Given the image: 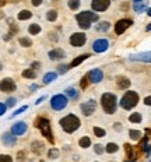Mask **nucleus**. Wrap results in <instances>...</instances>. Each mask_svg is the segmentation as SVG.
Here are the masks:
<instances>
[{"label":"nucleus","instance_id":"f257e3e1","mask_svg":"<svg viewBox=\"0 0 151 162\" xmlns=\"http://www.w3.org/2000/svg\"><path fill=\"white\" fill-rule=\"evenodd\" d=\"M59 124H60L62 130H63L64 133L73 134V133H76L80 129V126H81V120H80V117L77 116V115L69 113L59 120Z\"/></svg>","mask_w":151,"mask_h":162},{"label":"nucleus","instance_id":"f03ea898","mask_svg":"<svg viewBox=\"0 0 151 162\" xmlns=\"http://www.w3.org/2000/svg\"><path fill=\"white\" fill-rule=\"evenodd\" d=\"M76 21L81 30H90L92 22H98L100 21V15L95 11H90V10H85V11H80L76 14Z\"/></svg>","mask_w":151,"mask_h":162},{"label":"nucleus","instance_id":"7ed1b4c3","mask_svg":"<svg viewBox=\"0 0 151 162\" xmlns=\"http://www.w3.org/2000/svg\"><path fill=\"white\" fill-rule=\"evenodd\" d=\"M100 103H101L102 111L105 112L106 115H113V113H116L119 101H118V96L113 92H104L102 95H101Z\"/></svg>","mask_w":151,"mask_h":162},{"label":"nucleus","instance_id":"20e7f679","mask_svg":"<svg viewBox=\"0 0 151 162\" xmlns=\"http://www.w3.org/2000/svg\"><path fill=\"white\" fill-rule=\"evenodd\" d=\"M139 101H140V96L136 91H126L123 94V96L120 98V101H119V105L124 111H132L133 108L137 106Z\"/></svg>","mask_w":151,"mask_h":162},{"label":"nucleus","instance_id":"39448f33","mask_svg":"<svg viewBox=\"0 0 151 162\" xmlns=\"http://www.w3.org/2000/svg\"><path fill=\"white\" fill-rule=\"evenodd\" d=\"M35 124H36V127L39 129L41 134H42L43 137L49 141V143H52V144H53L55 138H53V134H52V126H51V122H49V119H46V117H39V119H36V123Z\"/></svg>","mask_w":151,"mask_h":162},{"label":"nucleus","instance_id":"423d86ee","mask_svg":"<svg viewBox=\"0 0 151 162\" xmlns=\"http://www.w3.org/2000/svg\"><path fill=\"white\" fill-rule=\"evenodd\" d=\"M69 105V96L66 94H56L51 98V108L55 112H60Z\"/></svg>","mask_w":151,"mask_h":162},{"label":"nucleus","instance_id":"0eeeda50","mask_svg":"<svg viewBox=\"0 0 151 162\" xmlns=\"http://www.w3.org/2000/svg\"><path fill=\"white\" fill-rule=\"evenodd\" d=\"M69 42L73 48H83L87 42V35L84 32H73L69 38Z\"/></svg>","mask_w":151,"mask_h":162},{"label":"nucleus","instance_id":"6e6552de","mask_svg":"<svg viewBox=\"0 0 151 162\" xmlns=\"http://www.w3.org/2000/svg\"><path fill=\"white\" fill-rule=\"evenodd\" d=\"M97 106H98L97 101L91 98L80 105V111H81V113L84 115V116L88 117V116H91V115H94V112L97 111Z\"/></svg>","mask_w":151,"mask_h":162},{"label":"nucleus","instance_id":"1a4fd4ad","mask_svg":"<svg viewBox=\"0 0 151 162\" xmlns=\"http://www.w3.org/2000/svg\"><path fill=\"white\" fill-rule=\"evenodd\" d=\"M91 48H92V51L95 52V53H104V52H106L109 48V41L106 38H98L92 42Z\"/></svg>","mask_w":151,"mask_h":162},{"label":"nucleus","instance_id":"9d476101","mask_svg":"<svg viewBox=\"0 0 151 162\" xmlns=\"http://www.w3.org/2000/svg\"><path fill=\"white\" fill-rule=\"evenodd\" d=\"M85 77H87L90 84H98L104 80V71L101 69H92L85 74Z\"/></svg>","mask_w":151,"mask_h":162},{"label":"nucleus","instance_id":"9b49d317","mask_svg":"<svg viewBox=\"0 0 151 162\" xmlns=\"http://www.w3.org/2000/svg\"><path fill=\"white\" fill-rule=\"evenodd\" d=\"M15 90H17V84H15V81L13 78L6 77L0 81V91L2 92L10 94V92H14Z\"/></svg>","mask_w":151,"mask_h":162},{"label":"nucleus","instance_id":"f8f14e48","mask_svg":"<svg viewBox=\"0 0 151 162\" xmlns=\"http://www.w3.org/2000/svg\"><path fill=\"white\" fill-rule=\"evenodd\" d=\"M111 0H91V9L95 13H104L109 9Z\"/></svg>","mask_w":151,"mask_h":162},{"label":"nucleus","instance_id":"ddd939ff","mask_svg":"<svg viewBox=\"0 0 151 162\" xmlns=\"http://www.w3.org/2000/svg\"><path fill=\"white\" fill-rule=\"evenodd\" d=\"M27 129H28L27 123L21 120V122H15V123L13 124L11 129H10V133L14 134L15 137H18V136H24L25 132H27Z\"/></svg>","mask_w":151,"mask_h":162},{"label":"nucleus","instance_id":"4468645a","mask_svg":"<svg viewBox=\"0 0 151 162\" xmlns=\"http://www.w3.org/2000/svg\"><path fill=\"white\" fill-rule=\"evenodd\" d=\"M132 24H133V21H132L130 18H122V20H119V21L115 24V32H116V35H122V34H123Z\"/></svg>","mask_w":151,"mask_h":162},{"label":"nucleus","instance_id":"2eb2a0df","mask_svg":"<svg viewBox=\"0 0 151 162\" xmlns=\"http://www.w3.org/2000/svg\"><path fill=\"white\" fill-rule=\"evenodd\" d=\"M48 57L52 62H60V60H63L66 57V52L60 48H55L48 52Z\"/></svg>","mask_w":151,"mask_h":162},{"label":"nucleus","instance_id":"dca6fc26","mask_svg":"<svg viewBox=\"0 0 151 162\" xmlns=\"http://www.w3.org/2000/svg\"><path fill=\"white\" fill-rule=\"evenodd\" d=\"M133 62H144V63H151V52H141V53L130 55L129 57Z\"/></svg>","mask_w":151,"mask_h":162},{"label":"nucleus","instance_id":"f3484780","mask_svg":"<svg viewBox=\"0 0 151 162\" xmlns=\"http://www.w3.org/2000/svg\"><path fill=\"white\" fill-rule=\"evenodd\" d=\"M2 141H3V144L6 145V147H13V145H15V143H17V137H15L14 134H11V133H6V134H3V137H2Z\"/></svg>","mask_w":151,"mask_h":162},{"label":"nucleus","instance_id":"a211bd4d","mask_svg":"<svg viewBox=\"0 0 151 162\" xmlns=\"http://www.w3.org/2000/svg\"><path fill=\"white\" fill-rule=\"evenodd\" d=\"M58 71H48L45 75L42 77V84H51V83H53V81L58 80Z\"/></svg>","mask_w":151,"mask_h":162},{"label":"nucleus","instance_id":"6ab92c4d","mask_svg":"<svg viewBox=\"0 0 151 162\" xmlns=\"http://www.w3.org/2000/svg\"><path fill=\"white\" fill-rule=\"evenodd\" d=\"M116 84H118V87H119V90H129V87H130V80L127 77H123V75H120V77H118L116 78Z\"/></svg>","mask_w":151,"mask_h":162},{"label":"nucleus","instance_id":"aec40b11","mask_svg":"<svg viewBox=\"0 0 151 162\" xmlns=\"http://www.w3.org/2000/svg\"><path fill=\"white\" fill-rule=\"evenodd\" d=\"M43 150H45V145L41 143V141H32L31 143V151H32L34 154H36V155H41V154L43 152Z\"/></svg>","mask_w":151,"mask_h":162},{"label":"nucleus","instance_id":"412c9836","mask_svg":"<svg viewBox=\"0 0 151 162\" xmlns=\"http://www.w3.org/2000/svg\"><path fill=\"white\" fill-rule=\"evenodd\" d=\"M90 56H91L90 53H83V55H80V56H77V57H76V59L71 62V63L69 64V66H70V69H73V67H77V66H80V64H81L83 62H84V60H87Z\"/></svg>","mask_w":151,"mask_h":162},{"label":"nucleus","instance_id":"4be33fe9","mask_svg":"<svg viewBox=\"0 0 151 162\" xmlns=\"http://www.w3.org/2000/svg\"><path fill=\"white\" fill-rule=\"evenodd\" d=\"M95 30L97 32H108L111 30V22L109 21H98L95 25Z\"/></svg>","mask_w":151,"mask_h":162},{"label":"nucleus","instance_id":"5701e85b","mask_svg":"<svg viewBox=\"0 0 151 162\" xmlns=\"http://www.w3.org/2000/svg\"><path fill=\"white\" fill-rule=\"evenodd\" d=\"M64 94H66L67 96H69V99H73V101H76V99H79V90L74 87H69L64 90Z\"/></svg>","mask_w":151,"mask_h":162},{"label":"nucleus","instance_id":"b1692460","mask_svg":"<svg viewBox=\"0 0 151 162\" xmlns=\"http://www.w3.org/2000/svg\"><path fill=\"white\" fill-rule=\"evenodd\" d=\"M41 31H42V27H41L38 22H31V24L28 25V32H30L31 35H38V34H41Z\"/></svg>","mask_w":151,"mask_h":162},{"label":"nucleus","instance_id":"393cba45","mask_svg":"<svg viewBox=\"0 0 151 162\" xmlns=\"http://www.w3.org/2000/svg\"><path fill=\"white\" fill-rule=\"evenodd\" d=\"M143 120V116L140 112H133V113L129 116V122L130 123H134V124H140Z\"/></svg>","mask_w":151,"mask_h":162},{"label":"nucleus","instance_id":"a878e982","mask_svg":"<svg viewBox=\"0 0 151 162\" xmlns=\"http://www.w3.org/2000/svg\"><path fill=\"white\" fill-rule=\"evenodd\" d=\"M31 17H32V13H31L30 10H21V11L17 14L18 21H27V20H30Z\"/></svg>","mask_w":151,"mask_h":162},{"label":"nucleus","instance_id":"bb28decb","mask_svg":"<svg viewBox=\"0 0 151 162\" xmlns=\"http://www.w3.org/2000/svg\"><path fill=\"white\" fill-rule=\"evenodd\" d=\"M81 6V0H67V7L71 11H77Z\"/></svg>","mask_w":151,"mask_h":162},{"label":"nucleus","instance_id":"cd10ccee","mask_svg":"<svg viewBox=\"0 0 151 162\" xmlns=\"http://www.w3.org/2000/svg\"><path fill=\"white\" fill-rule=\"evenodd\" d=\"M46 20H48L49 22H55L56 20H58V11L56 10H53V9H51V10H48L46 11Z\"/></svg>","mask_w":151,"mask_h":162},{"label":"nucleus","instance_id":"c85d7f7f","mask_svg":"<svg viewBox=\"0 0 151 162\" xmlns=\"http://www.w3.org/2000/svg\"><path fill=\"white\" fill-rule=\"evenodd\" d=\"M148 7H147V3H144V2H139V3H134L133 4V10L136 13H143V11H145Z\"/></svg>","mask_w":151,"mask_h":162},{"label":"nucleus","instance_id":"c756f323","mask_svg":"<svg viewBox=\"0 0 151 162\" xmlns=\"http://www.w3.org/2000/svg\"><path fill=\"white\" fill-rule=\"evenodd\" d=\"M105 151L108 154H115L119 151V145L116 144V143H108V144L105 145Z\"/></svg>","mask_w":151,"mask_h":162},{"label":"nucleus","instance_id":"7c9ffc66","mask_svg":"<svg viewBox=\"0 0 151 162\" xmlns=\"http://www.w3.org/2000/svg\"><path fill=\"white\" fill-rule=\"evenodd\" d=\"M18 43L22 46V48H30L32 45V41H31L30 36H21V38H18Z\"/></svg>","mask_w":151,"mask_h":162},{"label":"nucleus","instance_id":"2f4dec72","mask_svg":"<svg viewBox=\"0 0 151 162\" xmlns=\"http://www.w3.org/2000/svg\"><path fill=\"white\" fill-rule=\"evenodd\" d=\"M22 77L24 78H28V80H34V78H36V71L34 69H27L22 71Z\"/></svg>","mask_w":151,"mask_h":162},{"label":"nucleus","instance_id":"473e14b6","mask_svg":"<svg viewBox=\"0 0 151 162\" xmlns=\"http://www.w3.org/2000/svg\"><path fill=\"white\" fill-rule=\"evenodd\" d=\"M79 145H80L81 148H88V147H91V138L87 137V136H83V137L79 140Z\"/></svg>","mask_w":151,"mask_h":162},{"label":"nucleus","instance_id":"72a5a7b5","mask_svg":"<svg viewBox=\"0 0 151 162\" xmlns=\"http://www.w3.org/2000/svg\"><path fill=\"white\" fill-rule=\"evenodd\" d=\"M129 136H130V140H133V141H139L140 138H141V132L140 130H130L129 132Z\"/></svg>","mask_w":151,"mask_h":162},{"label":"nucleus","instance_id":"f704fd0d","mask_svg":"<svg viewBox=\"0 0 151 162\" xmlns=\"http://www.w3.org/2000/svg\"><path fill=\"white\" fill-rule=\"evenodd\" d=\"M59 155H60V151L58 150V148H51V150L48 151V156L49 159H58Z\"/></svg>","mask_w":151,"mask_h":162},{"label":"nucleus","instance_id":"c9c22d12","mask_svg":"<svg viewBox=\"0 0 151 162\" xmlns=\"http://www.w3.org/2000/svg\"><path fill=\"white\" fill-rule=\"evenodd\" d=\"M92 130H94V134L97 136V137H100V138H102V137H105V136H106V130L102 129V127L95 126Z\"/></svg>","mask_w":151,"mask_h":162},{"label":"nucleus","instance_id":"e433bc0d","mask_svg":"<svg viewBox=\"0 0 151 162\" xmlns=\"http://www.w3.org/2000/svg\"><path fill=\"white\" fill-rule=\"evenodd\" d=\"M70 70V66L69 64H59L58 69H56V71H58V74H64V73H67Z\"/></svg>","mask_w":151,"mask_h":162},{"label":"nucleus","instance_id":"4c0bfd02","mask_svg":"<svg viewBox=\"0 0 151 162\" xmlns=\"http://www.w3.org/2000/svg\"><path fill=\"white\" fill-rule=\"evenodd\" d=\"M94 152L98 154V155H102V154L105 152V147H104L102 144H95L94 145Z\"/></svg>","mask_w":151,"mask_h":162},{"label":"nucleus","instance_id":"58836bf2","mask_svg":"<svg viewBox=\"0 0 151 162\" xmlns=\"http://www.w3.org/2000/svg\"><path fill=\"white\" fill-rule=\"evenodd\" d=\"M17 103V99L15 98H13V96H10V98H7V101H6V105H7V108H13V106Z\"/></svg>","mask_w":151,"mask_h":162},{"label":"nucleus","instance_id":"ea45409f","mask_svg":"<svg viewBox=\"0 0 151 162\" xmlns=\"http://www.w3.org/2000/svg\"><path fill=\"white\" fill-rule=\"evenodd\" d=\"M0 162H13V158L7 154H0Z\"/></svg>","mask_w":151,"mask_h":162},{"label":"nucleus","instance_id":"a19ab883","mask_svg":"<svg viewBox=\"0 0 151 162\" xmlns=\"http://www.w3.org/2000/svg\"><path fill=\"white\" fill-rule=\"evenodd\" d=\"M27 109H28V106H27V105L21 106V108H20V109H17V111H15V112H13V115H11V116H10V117H15V116H17V115H21L22 112H24V111H27Z\"/></svg>","mask_w":151,"mask_h":162},{"label":"nucleus","instance_id":"79ce46f5","mask_svg":"<svg viewBox=\"0 0 151 162\" xmlns=\"http://www.w3.org/2000/svg\"><path fill=\"white\" fill-rule=\"evenodd\" d=\"M49 39H51V41H52V42H55V43H56V42H58V41H59V35H58V32H53V31H52V32H49Z\"/></svg>","mask_w":151,"mask_h":162},{"label":"nucleus","instance_id":"37998d69","mask_svg":"<svg viewBox=\"0 0 151 162\" xmlns=\"http://www.w3.org/2000/svg\"><path fill=\"white\" fill-rule=\"evenodd\" d=\"M6 111H7V105L3 102H0V116H3L6 113Z\"/></svg>","mask_w":151,"mask_h":162},{"label":"nucleus","instance_id":"c03bdc74","mask_svg":"<svg viewBox=\"0 0 151 162\" xmlns=\"http://www.w3.org/2000/svg\"><path fill=\"white\" fill-rule=\"evenodd\" d=\"M17 159L18 161H25V152L24 151H18L17 152Z\"/></svg>","mask_w":151,"mask_h":162},{"label":"nucleus","instance_id":"a18cd8bd","mask_svg":"<svg viewBox=\"0 0 151 162\" xmlns=\"http://www.w3.org/2000/svg\"><path fill=\"white\" fill-rule=\"evenodd\" d=\"M87 84H88V80H87V77L84 75V77L81 78V81H80V87H81V88H85V87H87Z\"/></svg>","mask_w":151,"mask_h":162},{"label":"nucleus","instance_id":"49530a36","mask_svg":"<svg viewBox=\"0 0 151 162\" xmlns=\"http://www.w3.org/2000/svg\"><path fill=\"white\" fill-rule=\"evenodd\" d=\"M42 3H43V0H31V4L34 7H39Z\"/></svg>","mask_w":151,"mask_h":162},{"label":"nucleus","instance_id":"de8ad7c7","mask_svg":"<svg viewBox=\"0 0 151 162\" xmlns=\"http://www.w3.org/2000/svg\"><path fill=\"white\" fill-rule=\"evenodd\" d=\"M113 129H115L116 132H122V130H123V126H122L119 122H116V123H113Z\"/></svg>","mask_w":151,"mask_h":162},{"label":"nucleus","instance_id":"09e8293b","mask_svg":"<svg viewBox=\"0 0 151 162\" xmlns=\"http://www.w3.org/2000/svg\"><path fill=\"white\" fill-rule=\"evenodd\" d=\"M143 102H144V105H145V106H151V95L145 96V98H144V101H143Z\"/></svg>","mask_w":151,"mask_h":162},{"label":"nucleus","instance_id":"8fccbe9b","mask_svg":"<svg viewBox=\"0 0 151 162\" xmlns=\"http://www.w3.org/2000/svg\"><path fill=\"white\" fill-rule=\"evenodd\" d=\"M39 67H41V63H39V62H32V63H31V69L38 70Z\"/></svg>","mask_w":151,"mask_h":162},{"label":"nucleus","instance_id":"3c124183","mask_svg":"<svg viewBox=\"0 0 151 162\" xmlns=\"http://www.w3.org/2000/svg\"><path fill=\"white\" fill-rule=\"evenodd\" d=\"M46 99V95H42V96H39V98L36 99V102H35V105H39L41 102H43V101H45Z\"/></svg>","mask_w":151,"mask_h":162},{"label":"nucleus","instance_id":"603ef678","mask_svg":"<svg viewBox=\"0 0 151 162\" xmlns=\"http://www.w3.org/2000/svg\"><path fill=\"white\" fill-rule=\"evenodd\" d=\"M36 90H38V85H36V84H32V85H30V91H31V92H35Z\"/></svg>","mask_w":151,"mask_h":162},{"label":"nucleus","instance_id":"864d4df0","mask_svg":"<svg viewBox=\"0 0 151 162\" xmlns=\"http://www.w3.org/2000/svg\"><path fill=\"white\" fill-rule=\"evenodd\" d=\"M145 11H147V15H150V17H151V7H148Z\"/></svg>","mask_w":151,"mask_h":162},{"label":"nucleus","instance_id":"5fc2aeb1","mask_svg":"<svg viewBox=\"0 0 151 162\" xmlns=\"http://www.w3.org/2000/svg\"><path fill=\"white\" fill-rule=\"evenodd\" d=\"M145 31H147V32H148V31H151V24H148L147 27H145Z\"/></svg>","mask_w":151,"mask_h":162},{"label":"nucleus","instance_id":"6e6d98bb","mask_svg":"<svg viewBox=\"0 0 151 162\" xmlns=\"http://www.w3.org/2000/svg\"><path fill=\"white\" fill-rule=\"evenodd\" d=\"M139 2H143V0H133V3H139Z\"/></svg>","mask_w":151,"mask_h":162},{"label":"nucleus","instance_id":"4d7b16f0","mask_svg":"<svg viewBox=\"0 0 151 162\" xmlns=\"http://www.w3.org/2000/svg\"><path fill=\"white\" fill-rule=\"evenodd\" d=\"M2 69H3V67H2V64H0V70H2Z\"/></svg>","mask_w":151,"mask_h":162},{"label":"nucleus","instance_id":"13d9d810","mask_svg":"<svg viewBox=\"0 0 151 162\" xmlns=\"http://www.w3.org/2000/svg\"><path fill=\"white\" fill-rule=\"evenodd\" d=\"M39 162H45V161H39Z\"/></svg>","mask_w":151,"mask_h":162},{"label":"nucleus","instance_id":"bf43d9fd","mask_svg":"<svg viewBox=\"0 0 151 162\" xmlns=\"http://www.w3.org/2000/svg\"><path fill=\"white\" fill-rule=\"evenodd\" d=\"M97 162H98V161H97Z\"/></svg>","mask_w":151,"mask_h":162}]
</instances>
